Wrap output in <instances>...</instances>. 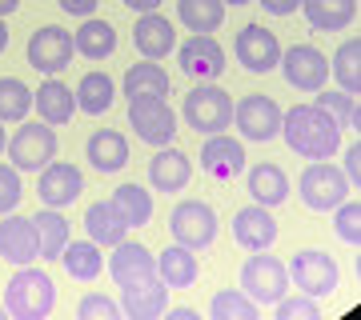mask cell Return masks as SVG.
I'll return each mask as SVG.
<instances>
[{
	"label": "cell",
	"mask_w": 361,
	"mask_h": 320,
	"mask_svg": "<svg viewBox=\"0 0 361 320\" xmlns=\"http://www.w3.org/2000/svg\"><path fill=\"white\" fill-rule=\"evenodd\" d=\"M281 136L305 160H329L341 148V128L317 104H293L289 113H281Z\"/></svg>",
	"instance_id": "6da1fadb"
},
{
	"label": "cell",
	"mask_w": 361,
	"mask_h": 320,
	"mask_svg": "<svg viewBox=\"0 0 361 320\" xmlns=\"http://www.w3.org/2000/svg\"><path fill=\"white\" fill-rule=\"evenodd\" d=\"M52 305H56V284L37 264H20L13 272V281L4 284V308L16 320H44Z\"/></svg>",
	"instance_id": "7a4b0ae2"
},
{
	"label": "cell",
	"mask_w": 361,
	"mask_h": 320,
	"mask_svg": "<svg viewBox=\"0 0 361 320\" xmlns=\"http://www.w3.org/2000/svg\"><path fill=\"white\" fill-rule=\"evenodd\" d=\"M180 116H185V120H189V128H193V132H201V136L225 132V128L233 124V96L221 89L217 80H201V84L185 96Z\"/></svg>",
	"instance_id": "3957f363"
},
{
	"label": "cell",
	"mask_w": 361,
	"mask_h": 320,
	"mask_svg": "<svg viewBox=\"0 0 361 320\" xmlns=\"http://www.w3.org/2000/svg\"><path fill=\"white\" fill-rule=\"evenodd\" d=\"M241 293H245L253 305L273 308L285 293H289V269H285V260L281 256H269V248H265V252H253L245 264H241Z\"/></svg>",
	"instance_id": "277c9868"
},
{
	"label": "cell",
	"mask_w": 361,
	"mask_h": 320,
	"mask_svg": "<svg viewBox=\"0 0 361 320\" xmlns=\"http://www.w3.org/2000/svg\"><path fill=\"white\" fill-rule=\"evenodd\" d=\"M289 281H293L297 293L313 296V300H325V296L337 293V281H341V269L337 260L322 248H301V252L289 256Z\"/></svg>",
	"instance_id": "5b68a950"
},
{
	"label": "cell",
	"mask_w": 361,
	"mask_h": 320,
	"mask_svg": "<svg viewBox=\"0 0 361 320\" xmlns=\"http://www.w3.org/2000/svg\"><path fill=\"white\" fill-rule=\"evenodd\" d=\"M297 192H301V205L310 208V212H334V208L349 196V180L337 165L313 160V165L301 172V180H297Z\"/></svg>",
	"instance_id": "8992f818"
},
{
	"label": "cell",
	"mask_w": 361,
	"mask_h": 320,
	"mask_svg": "<svg viewBox=\"0 0 361 320\" xmlns=\"http://www.w3.org/2000/svg\"><path fill=\"white\" fill-rule=\"evenodd\" d=\"M8 160H13L16 172H40L49 160H56V132H52V124H44V120L20 124L8 136Z\"/></svg>",
	"instance_id": "52a82bcc"
},
{
	"label": "cell",
	"mask_w": 361,
	"mask_h": 320,
	"mask_svg": "<svg viewBox=\"0 0 361 320\" xmlns=\"http://www.w3.org/2000/svg\"><path fill=\"white\" fill-rule=\"evenodd\" d=\"M169 232H173L177 244L193 248V252H205L209 244L217 241V212L205 200H180L169 217Z\"/></svg>",
	"instance_id": "ba28073f"
},
{
	"label": "cell",
	"mask_w": 361,
	"mask_h": 320,
	"mask_svg": "<svg viewBox=\"0 0 361 320\" xmlns=\"http://www.w3.org/2000/svg\"><path fill=\"white\" fill-rule=\"evenodd\" d=\"M233 124H237V132L245 141L265 144L273 136H281V108L265 92H249V96H241L233 104Z\"/></svg>",
	"instance_id": "9c48e42d"
},
{
	"label": "cell",
	"mask_w": 361,
	"mask_h": 320,
	"mask_svg": "<svg viewBox=\"0 0 361 320\" xmlns=\"http://www.w3.org/2000/svg\"><path fill=\"white\" fill-rule=\"evenodd\" d=\"M77 56V44H73V32L61 25H40L32 37H28V64L44 72V77H56L65 72Z\"/></svg>",
	"instance_id": "30bf717a"
},
{
	"label": "cell",
	"mask_w": 361,
	"mask_h": 320,
	"mask_svg": "<svg viewBox=\"0 0 361 320\" xmlns=\"http://www.w3.org/2000/svg\"><path fill=\"white\" fill-rule=\"evenodd\" d=\"M277 68H281L285 84H293L297 92H317L329 80V56H322V49H313V44H289Z\"/></svg>",
	"instance_id": "8fae6325"
},
{
	"label": "cell",
	"mask_w": 361,
	"mask_h": 320,
	"mask_svg": "<svg viewBox=\"0 0 361 320\" xmlns=\"http://www.w3.org/2000/svg\"><path fill=\"white\" fill-rule=\"evenodd\" d=\"M129 124L137 132V141L165 148L177 136V113L169 108L161 96H145V101H129Z\"/></svg>",
	"instance_id": "7c38bea8"
},
{
	"label": "cell",
	"mask_w": 361,
	"mask_h": 320,
	"mask_svg": "<svg viewBox=\"0 0 361 320\" xmlns=\"http://www.w3.org/2000/svg\"><path fill=\"white\" fill-rule=\"evenodd\" d=\"M104 269L116 288H137V284L157 281V256L137 241H121L113 244V256L104 260Z\"/></svg>",
	"instance_id": "4fadbf2b"
},
{
	"label": "cell",
	"mask_w": 361,
	"mask_h": 320,
	"mask_svg": "<svg viewBox=\"0 0 361 320\" xmlns=\"http://www.w3.org/2000/svg\"><path fill=\"white\" fill-rule=\"evenodd\" d=\"M85 192V177L73 160H49L37 172V196L44 200V208H68Z\"/></svg>",
	"instance_id": "5bb4252c"
},
{
	"label": "cell",
	"mask_w": 361,
	"mask_h": 320,
	"mask_svg": "<svg viewBox=\"0 0 361 320\" xmlns=\"http://www.w3.org/2000/svg\"><path fill=\"white\" fill-rule=\"evenodd\" d=\"M233 52H237V64H241L245 72H257V77L273 72L277 60H281V44H277V37H273L265 25H245L241 28Z\"/></svg>",
	"instance_id": "9a60e30c"
},
{
	"label": "cell",
	"mask_w": 361,
	"mask_h": 320,
	"mask_svg": "<svg viewBox=\"0 0 361 320\" xmlns=\"http://www.w3.org/2000/svg\"><path fill=\"white\" fill-rule=\"evenodd\" d=\"M177 64L193 80H217L225 72V49L209 32H193L185 44H177Z\"/></svg>",
	"instance_id": "2e32d148"
},
{
	"label": "cell",
	"mask_w": 361,
	"mask_h": 320,
	"mask_svg": "<svg viewBox=\"0 0 361 320\" xmlns=\"http://www.w3.org/2000/svg\"><path fill=\"white\" fill-rule=\"evenodd\" d=\"M0 256H4L8 264H16V269L40 260V236H37L32 217H16V212H8V217L0 220Z\"/></svg>",
	"instance_id": "e0dca14e"
},
{
	"label": "cell",
	"mask_w": 361,
	"mask_h": 320,
	"mask_svg": "<svg viewBox=\"0 0 361 320\" xmlns=\"http://www.w3.org/2000/svg\"><path fill=\"white\" fill-rule=\"evenodd\" d=\"M245 144L237 141V136H225V132H213L201 148V168H205L213 180H225L229 184L233 177H241L245 172Z\"/></svg>",
	"instance_id": "ac0fdd59"
},
{
	"label": "cell",
	"mask_w": 361,
	"mask_h": 320,
	"mask_svg": "<svg viewBox=\"0 0 361 320\" xmlns=\"http://www.w3.org/2000/svg\"><path fill=\"white\" fill-rule=\"evenodd\" d=\"M233 241L245 252H265L277 241V220L265 205H245L241 212H233Z\"/></svg>",
	"instance_id": "d6986e66"
},
{
	"label": "cell",
	"mask_w": 361,
	"mask_h": 320,
	"mask_svg": "<svg viewBox=\"0 0 361 320\" xmlns=\"http://www.w3.org/2000/svg\"><path fill=\"white\" fill-rule=\"evenodd\" d=\"M133 44L145 60H165L169 52H177V32L161 13H141V20L133 25Z\"/></svg>",
	"instance_id": "ffe728a7"
},
{
	"label": "cell",
	"mask_w": 361,
	"mask_h": 320,
	"mask_svg": "<svg viewBox=\"0 0 361 320\" xmlns=\"http://www.w3.org/2000/svg\"><path fill=\"white\" fill-rule=\"evenodd\" d=\"M32 108H37V116L44 120V124L61 128V124L73 120V113H77V92L68 89L65 80L49 77L37 92H32Z\"/></svg>",
	"instance_id": "44dd1931"
},
{
	"label": "cell",
	"mask_w": 361,
	"mask_h": 320,
	"mask_svg": "<svg viewBox=\"0 0 361 320\" xmlns=\"http://www.w3.org/2000/svg\"><path fill=\"white\" fill-rule=\"evenodd\" d=\"M169 288L161 276L149 284H137V288H121V312L129 320H161L169 308Z\"/></svg>",
	"instance_id": "7402d4cb"
},
{
	"label": "cell",
	"mask_w": 361,
	"mask_h": 320,
	"mask_svg": "<svg viewBox=\"0 0 361 320\" xmlns=\"http://www.w3.org/2000/svg\"><path fill=\"white\" fill-rule=\"evenodd\" d=\"M85 156L97 172H121L129 165V141H125L121 128H97L85 144Z\"/></svg>",
	"instance_id": "603a6c76"
},
{
	"label": "cell",
	"mask_w": 361,
	"mask_h": 320,
	"mask_svg": "<svg viewBox=\"0 0 361 320\" xmlns=\"http://www.w3.org/2000/svg\"><path fill=\"white\" fill-rule=\"evenodd\" d=\"M193 177V165H189V156L180 153V148H157L153 160H149V184L157 192H180Z\"/></svg>",
	"instance_id": "cb8c5ba5"
},
{
	"label": "cell",
	"mask_w": 361,
	"mask_h": 320,
	"mask_svg": "<svg viewBox=\"0 0 361 320\" xmlns=\"http://www.w3.org/2000/svg\"><path fill=\"white\" fill-rule=\"evenodd\" d=\"M157 276L169 284V288H193L197 276H201V260H197L193 248L185 244H173L157 256Z\"/></svg>",
	"instance_id": "d4e9b609"
},
{
	"label": "cell",
	"mask_w": 361,
	"mask_h": 320,
	"mask_svg": "<svg viewBox=\"0 0 361 320\" xmlns=\"http://www.w3.org/2000/svg\"><path fill=\"white\" fill-rule=\"evenodd\" d=\"M249 196H253V205H265V208L285 205L289 200V177L277 165L261 160V165L249 168Z\"/></svg>",
	"instance_id": "484cf974"
},
{
	"label": "cell",
	"mask_w": 361,
	"mask_h": 320,
	"mask_svg": "<svg viewBox=\"0 0 361 320\" xmlns=\"http://www.w3.org/2000/svg\"><path fill=\"white\" fill-rule=\"evenodd\" d=\"M297 13H305L310 28L341 32V28L353 25V16H357V0H301V8H297Z\"/></svg>",
	"instance_id": "4316f807"
},
{
	"label": "cell",
	"mask_w": 361,
	"mask_h": 320,
	"mask_svg": "<svg viewBox=\"0 0 361 320\" xmlns=\"http://www.w3.org/2000/svg\"><path fill=\"white\" fill-rule=\"evenodd\" d=\"M109 205L116 208V217L125 220L129 229H145L153 220V192L141 188V184H116Z\"/></svg>",
	"instance_id": "83f0119b"
},
{
	"label": "cell",
	"mask_w": 361,
	"mask_h": 320,
	"mask_svg": "<svg viewBox=\"0 0 361 320\" xmlns=\"http://www.w3.org/2000/svg\"><path fill=\"white\" fill-rule=\"evenodd\" d=\"M73 44H77V52L85 56V60H109V56L116 52V28L109 25V20L85 16V25L73 32Z\"/></svg>",
	"instance_id": "f1b7e54d"
},
{
	"label": "cell",
	"mask_w": 361,
	"mask_h": 320,
	"mask_svg": "<svg viewBox=\"0 0 361 320\" xmlns=\"http://www.w3.org/2000/svg\"><path fill=\"white\" fill-rule=\"evenodd\" d=\"M85 229H89V241H97L101 248H113V244H121L125 236H129V224L116 217V208L109 205V200L89 205V212H85Z\"/></svg>",
	"instance_id": "f546056e"
},
{
	"label": "cell",
	"mask_w": 361,
	"mask_h": 320,
	"mask_svg": "<svg viewBox=\"0 0 361 320\" xmlns=\"http://www.w3.org/2000/svg\"><path fill=\"white\" fill-rule=\"evenodd\" d=\"M73 92H77V108L89 116H104L116 101V84L109 72H85Z\"/></svg>",
	"instance_id": "4dcf8cb0"
},
{
	"label": "cell",
	"mask_w": 361,
	"mask_h": 320,
	"mask_svg": "<svg viewBox=\"0 0 361 320\" xmlns=\"http://www.w3.org/2000/svg\"><path fill=\"white\" fill-rule=\"evenodd\" d=\"M125 96L129 101H145V96H169V72L161 68L157 60H141L133 64L129 72H125Z\"/></svg>",
	"instance_id": "1f68e13d"
},
{
	"label": "cell",
	"mask_w": 361,
	"mask_h": 320,
	"mask_svg": "<svg viewBox=\"0 0 361 320\" xmlns=\"http://www.w3.org/2000/svg\"><path fill=\"white\" fill-rule=\"evenodd\" d=\"M61 260H65L68 276H73V281H85V284L97 281L104 272V256H101V244L97 241H68Z\"/></svg>",
	"instance_id": "d6a6232c"
},
{
	"label": "cell",
	"mask_w": 361,
	"mask_h": 320,
	"mask_svg": "<svg viewBox=\"0 0 361 320\" xmlns=\"http://www.w3.org/2000/svg\"><path fill=\"white\" fill-rule=\"evenodd\" d=\"M329 77H337L341 92L361 96V37L345 40V44L334 52V60H329Z\"/></svg>",
	"instance_id": "836d02e7"
},
{
	"label": "cell",
	"mask_w": 361,
	"mask_h": 320,
	"mask_svg": "<svg viewBox=\"0 0 361 320\" xmlns=\"http://www.w3.org/2000/svg\"><path fill=\"white\" fill-rule=\"evenodd\" d=\"M32 224H37V236H40V260H61L68 244V220L56 208H44V212L32 217Z\"/></svg>",
	"instance_id": "e575fe53"
},
{
	"label": "cell",
	"mask_w": 361,
	"mask_h": 320,
	"mask_svg": "<svg viewBox=\"0 0 361 320\" xmlns=\"http://www.w3.org/2000/svg\"><path fill=\"white\" fill-rule=\"evenodd\" d=\"M177 16L189 32H217L225 20V4L221 0H177Z\"/></svg>",
	"instance_id": "d590c367"
},
{
	"label": "cell",
	"mask_w": 361,
	"mask_h": 320,
	"mask_svg": "<svg viewBox=\"0 0 361 320\" xmlns=\"http://www.w3.org/2000/svg\"><path fill=\"white\" fill-rule=\"evenodd\" d=\"M317 108H325L329 113V120H334L341 132H353L357 136V128H361V104H357V96H349V92H325V89H317Z\"/></svg>",
	"instance_id": "8d00e7d4"
},
{
	"label": "cell",
	"mask_w": 361,
	"mask_h": 320,
	"mask_svg": "<svg viewBox=\"0 0 361 320\" xmlns=\"http://www.w3.org/2000/svg\"><path fill=\"white\" fill-rule=\"evenodd\" d=\"M261 305H253L241 288H221L209 300V320H257Z\"/></svg>",
	"instance_id": "74e56055"
},
{
	"label": "cell",
	"mask_w": 361,
	"mask_h": 320,
	"mask_svg": "<svg viewBox=\"0 0 361 320\" xmlns=\"http://www.w3.org/2000/svg\"><path fill=\"white\" fill-rule=\"evenodd\" d=\"M28 108H32V89L20 77H0V120L4 124L25 120Z\"/></svg>",
	"instance_id": "f35d334b"
},
{
	"label": "cell",
	"mask_w": 361,
	"mask_h": 320,
	"mask_svg": "<svg viewBox=\"0 0 361 320\" xmlns=\"http://www.w3.org/2000/svg\"><path fill=\"white\" fill-rule=\"evenodd\" d=\"M334 232L345 244H353V248L361 244V200L357 196H353V200L345 196V200L334 208Z\"/></svg>",
	"instance_id": "ab89813d"
},
{
	"label": "cell",
	"mask_w": 361,
	"mask_h": 320,
	"mask_svg": "<svg viewBox=\"0 0 361 320\" xmlns=\"http://www.w3.org/2000/svg\"><path fill=\"white\" fill-rule=\"evenodd\" d=\"M273 316L277 320H317L322 316V305H317L313 296H305V293H297V296L285 293L281 300L273 305Z\"/></svg>",
	"instance_id": "60d3db41"
},
{
	"label": "cell",
	"mask_w": 361,
	"mask_h": 320,
	"mask_svg": "<svg viewBox=\"0 0 361 320\" xmlns=\"http://www.w3.org/2000/svg\"><path fill=\"white\" fill-rule=\"evenodd\" d=\"M77 316L80 320H121L125 312H121V305L116 300H109V296H80V305H77Z\"/></svg>",
	"instance_id": "b9f144b4"
},
{
	"label": "cell",
	"mask_w": 361,
	"mask_h": 320,
	"mask_svg": "<svg viewBox=\"0 0 361 320\" xmlns=\"http://www.w3.org/2000/svg\"><path fill=\"white\" fill-rule=\"evenodd\" d=\"M20 196H25V188H20V172H16L13 165H0V217L16 212Z\"/></svg>",
	"instance_id": "7bdbcfd3"
},
{
	"label": "cell",
	"mask_w": 361,
	"mask_h": 320,
	"mask_svg": "<svg viewBox=\"0 0 361 320\" xmlns=\"http://www.w3.org/2000/svg\"><path fill=\"white\" fill-rule=\"evenodd\" d=\"M341 172H345V180L353 184V192H357L361 188V141H357V136H353L345 160H341Z\"/></svg>",
	"instance_id": "ee69618b"
},
{
	"label": "cell",
	"mask_w": 361,
	"mask_h": 320,
	"mask_svg": "<svg viewBox=\"0 0 361 320\" xmlns=\"http://www.w3.org/2000/svg\"><path fill=\"white\" fill-rule=\"evenodd\" d=\"M257 4L269 16H293L297 8H301V0H257Z\"/></svg>",
	"instance_id": "f6af8a7d"
},
{
	"label": "cell",
	"mask_w": 361,
	"mask_h": 320,
	"mask_svg": "<svg viewBox=\"0 0 361 320\" xmlns=\"http://www.w3.org/2000/svg\"><path fill=\"white\" fill-rule=\"evenodd\" d=\"M56 4H61L65 13H73V16H92L101 0H56Z\"/></svg>",
	"instance_id": "bcb514c9"
},
{
	"label": "cell",
	"mask_w": 361,
	"mask_h": 320,
	"mask_svg": "<svg viewBox=\"0 0 361 320\" xmlns=\"http://www.w3.org/2000/svg\"><path fill=\"white\" fill-rule=\"evenodd\" d=\"M165 316H169V320H201V316H197V308H185V305L165 308Z\"/></svg>",
	"instance_id": "7dc6e473"
},
{
	"label": "cell",
	"mask_w": 361,
	"mask_h": 320,
	"mask_svg": "<svg viewBox=\"0 0 361 320\" xmlns=\"http://www.w3.org/2000/svg\"><path fill=\"white\" fill-rule=\"evenodd\" d=\"M125 8H133V13H157L161 0H125Z\"/></svg>",
	"instance_id": "c3c4849f"
},
{
	"label": "cell",
	"mask_w": 361,
	"mask_h": 320,
	"mask_svg": "<svg viewBox=\"0 0 361 320\" xmlns=\"http://www.w3.org/2000/svg\"><path fill=\"white\" fill-rule=\"evenodd\" d=\"M20 8V0H0V16H13Z\"/></svg>",
	"instance_id": "681fc988"
},
{
	"label": "cell",
	"mask_w": 361,
	"mask_h": 320,
	"mask_svg": "<svg viewBox=\"0 0 361 320\" xmlns=\"http://www.w3.org/2000/svg\"><path fill=\"white\" fill-rule=\"evenodd\" d=\"M8 49V28H4V16H0V52Z\"/></svg>",
	"instance_id": "f907efd6"
},
{
	"label": "cell",
	"mask_w": 361,
	"mask_h": 320,
	"mask_svg": "<svg viewBox=\"0 0 361 320\" xmlns=\"http://www.w3.org/2000/svg\"><path fill=\"white\" fill-rule=\"evenodd\" d=\"M0 153H8V132H4V120H0Z\"/></svg>",
	"instance_id": "816d5d0a"
},
{
	"label": "cell",
	"mask_w": 361,
	"mask_h": 320,
	"mask_svg": "<svg viewBox=\"0 0 361 320\" xmlns=\"http://www.w3.org/2000/svg\"><path fill=\"white\" fill-rule=\"evenodd\" d=\"M221 4H249V0H221Z\"/></svg>",
	"instance_id": "f5cc1de1"
},
{
	"label": "cell",
	"mask_w": 361,
	"mask_h": 320,
	"mask_svg": "<svg viewBox=\"0 0 361 320\" xmlns=\"http://www.w3.org/2000/svg\"><path fill=\"white\" fill-rule=\"evenodd\" d=\"M4 316H8V308H4V305H0V320H4Z\"/></svg>",
	"instance_id": "db71d44e"
}]
</instances>
